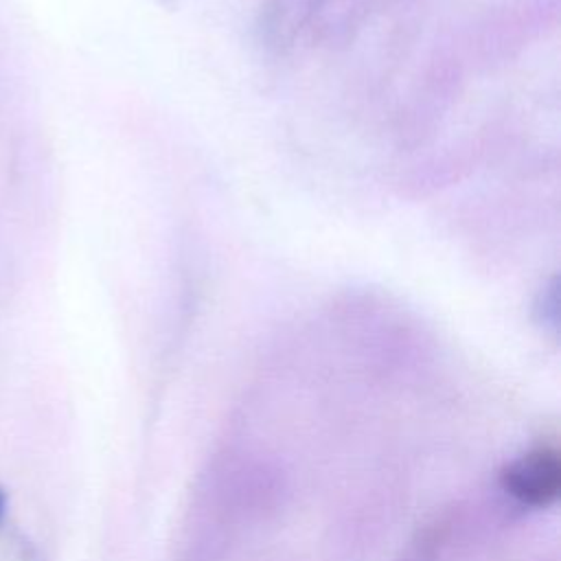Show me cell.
<instances>
[{"mask_svg": "<svg viewBox=\"0 0 561 561\" xmlns=\"http://www.w3.org/2000/svg\"><path fill=\"white\" fill-rule=\"evenodd\" d=\"M502 486L517 502L546 506L561 489V460L554 449L541 447L511 460L502 469Z\"/></svg>", "mask_w": 561, "mask_h": 561, "instance_id": "1", "label": "cell"}, {"mask_svg": "<svg viewBox=\"0 0 561 561\" xmlns=\"http://www.w3.org/2000/svg\"><path fill=\"white\" fill-rule=\"evenodd\" d=\"M2 506H4V491L0 489V515H2Z\"/></svg>", "mask_w": 561, "mask_h": 561, "instance_id": "2", "label": "cell"}]
</instances>
